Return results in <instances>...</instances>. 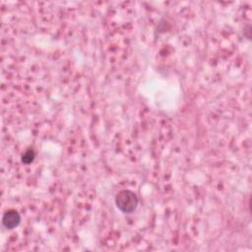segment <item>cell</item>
Here are the masks:
<instances>
[{
	"label": "cell",
	"instance_id": "obj_2",
	"mask_svg": "<svg viewBox=\"0 0 252 252\" xmlns=\"http://www.w3.org/2000/svg\"><path fill=\"white\" fill-rule=\"evenodd\" d=\"M21 223V216L15 210H8L3 214L2 225L7 230H13L17 228Z\"/></svg>",
	"mask_w": 252,
	"mask_h": 252
},
{
	"label": "cell",
	"instance_id": "obj_3",
	"mask_svg": "<svg viewBox=\"0 0 252 252\" xmlns=\"http://www.w3.org/2000/svg\"><path fill=\"white\" fill-rule=\"evenodd\" d=\"M35 157H36V154H35V151L33 149H28L26 152L23 154L22 156V162L24 164H31L32 162H34L35 160Z\"/></svg>",
	"mask_w": 252,
	"mask_h": 252
},
{
	"label": "cell",
	"instance_id": "obj_1",
	"mask_svg": "<svg viewBox=\"0 0 252 252\" xmlns=\"http://www.w3.org/2000/svg\"><path fill=\"white\" fill-rule=\"evenodd\" d=\"M137 195L131 190H121L116 196V207L124 214L133 213L138 206Z\"/></svg>",
	"mask_w": 252,
	"mask_h": 252
}]
</instances>
